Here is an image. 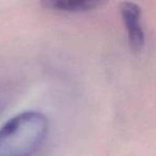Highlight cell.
<instances>
[{"label":"cell","instance_id":"2","mask_svg":"<svg viewBox=\"0 0 156 156\" xmlns=\"http://www.w3.org/2000/svg\"><path fill=\"white\" fill-rule=\"evenodd\" d=\"M122 20L127 32L130 47L138 51L144 45V31L141 25V10L138 5L130 1L121 3L120 7Z\"/></svg>","mask_w":156,"mask_h":156},{"label":"cell","instance_id":"1","mask_svg":"<svg viewBox=\"0 0 156 156\" xmlns=\"http://www.w3.org/2000/svg\"><path fill=\"white\" fill-rule=\"evenodd\" d=\"M49 122L44 113L23 111L0 128V156H31L46 139Z\"/></svg>","mask_w":156,"mask_h":156},{"label":"cell","instance_id":"3","mask_svg":"<svg viewBox=\"0 0 156 156\" xmlns=\"http://www.w3.org/2000/svg\"><path fill=\"white\" fill-rule=\"evenodd\" d=\"M48 10L63 13H85L103 5L100 0H46L41 3Z\"/></svg>","mask_w":156,"mask_h":156}]
</instances>
